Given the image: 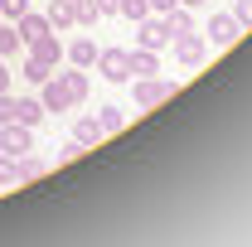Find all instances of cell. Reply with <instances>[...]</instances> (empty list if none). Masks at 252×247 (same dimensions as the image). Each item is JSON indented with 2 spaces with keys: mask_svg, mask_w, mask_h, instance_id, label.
Listing matches in <instances>:
<instances>
[{
  "mask_svg": "<svg viewBox=\"0 0 252 247\" xmlns=\"http://www.w3.org/2000/svg\"><path fill=\"white\" fill-rule=\"evenodd\" d=\"M88 68H68V73H49V83H39V102L44 112H68L88 102Z\"/></svg>",
  "mask_w": 252,
  "mask_h": 247,
  "instance_id": "cell-1",
  "label": "cell"
},
{
  "mask_svg": "<svg viewBox=\"0 0 252 247\" xmlns=\"http://www.w3.org/2000/svg\"><path fill=\"white\" fill-rule=\"evenodd\" d=\"M97 73L107 83H131V49H97Z\"/></svg>",
  "mask_w": 252,
  "mask_h": 247,
  "instance_id": "cell-2",
  "label": "cell"
},
{
  "mask_svg": "<svg viewBox=\"0 0 252 247\" xmlns=\"http://www.w3.org/2000/svg\"><path fill=\"white\" fill-rule=\"evenodd\" d=\"M170 44H175V63H180V68H199V63L209 59V39H204V34H175V39H170Z\"/></svg>",
  "mask_w": 252,
  "mask_h": 247,
  "instance_id": "cell-3",
  "label": "cell"
},
{
  "mask_svg": "<svg viewBox=\"0 0 252 247\" xmlns=\"http://www.w3.org/2000/svg\"><path fill=\"white\" fill-rule=\"evenodd\" d=\"M170 97H175V83H170V78H156V73H151V78H136V107H141V112H151V107L170 102Z\"/></svg>",
  "mask_w": 252,
  "mask_h": 247,
  "instance_id": "cell-4",
  "label": "cell"
},
{
  "mask_svg": "<svg viewBox=\"0 0 252 247\" xmlns=\"http://www.w3.org/2000/svg\"><path fill=\"white\" fill-rule=\"evenodd\" d=\"M238 34H243L238 15H209V30H204V39H209L214 49H233V44H238Z\"/></svg>",
  "mask_w": 252,
  "mask_h": 247,
  "instance_id": "cell-5",
  "label": "cell"
},
{
  "mask_svg": "<svg viewBox=\"0 0 252 247\" xmlns=\"http://www.w3.org/2000/svg\"><path fill=\"white\" fill-rule=\"evenodd\" d=\"M170 44V30H165V15H146V20H136V49H165Z\"/></svg>",
  "mask_w": 252,
  "mask_h": 247,
  "instance_id": "cell-6",
  "label": "cell"
},
{
  "mask_svg": "<svg viewBox=\"0 0 252 247\" xmlns=\"http://www.w3.org/2000/svg\"><path fill=\"white\" fill-rule=\"evenodd\" d=\"M0 151H5V155H30L34 151V126L5 122V126H0Z\"/></svg>",
  "mask_w": 252,
  "mask_h": 247,
  "instance_id": "cell-7",
  "label": "cell"
},
{
  "mask_svg": "<svg viewBox=\"0 0 252 247\" xmlns=\"http://www.w3.org/2000/svg\"><path fill=\"white\" fill-rule=\"evenodd\" d=\"M25 49H30V59H34V63H44V68H59V59H63L59 30H49V34H39V39H30Z\"/></svg>",
  "mask_w": 252,
  "mask_h": 247,
  "instance_id": "cell-8",
  "label": "cell"
},
{
  "mask_svg": "<svg viewBox=\"0 0 252 247\" xmlns=\"http://www.w3.org/2000/svg\"><path fill=\"white\" fill-rule=\"evenodd\" d=\"M54 25H49V15H34V10H25L20 20H15V34H20V44H30V39H39V34H49Z\"/></svg>",
  "mask_w": 252,
  "mask_h": 247,
  "instance_id": "cell-9",
  "label": "cell"
},
{
  "mask_svg": "<svg viewBox=\"0 0 252 247\" xmlns=\"http://www.w3.org/2000/svg\"><path fill=\"white\" fill-rule=\"evenodd\" d=\"M63 59L73 63V68H93L97 63V44L93 39H73V44H63Z\"/></svg>",
  "mask_w": 252,
  "mask_h": 247,
  "instance_id": "cell-10",
  "label": "cell"
},
{
  "mask_svg": "<svg viewBox=\"0 0 252 247\" xmlns=\"http://www.w3.org/2000/svg\"><path fill=\"white\" fill-rule=\"evenodd\" d=\"M44 117H49V112H44L39 97H15V122H20V126H39Z\"/></svg>",
  "mask_w": 252,
  "mask_h": 247,
  "instance_id": "cell-11",
  "label": "cell"
},
{
  "mask_svg": "<svg viewBox=\"0 0 252 247\" xmlns=\"http://www.w3.org/2000/svg\"><path fill=\"white\" fill-rule=\"evenodd\" d=\"M160 73V54L156 49H131V78H151Z\"/></svg>",
  "mask_w": 252,
  "mask_h": 247,
  "instance_id": "cell-12",
  "label": "cell"
},
{
  "mask_svg": "<svg viewBox=\"0 0 252 247\" xmlns=\"http://www.w3.org/2000/svg\"><path fill=\"white\" fill-rule=\"evenodd\" d=\"M165 30H170V39H175V34H189V30H194V15H189L185 5L165 10Z\"/></svg>",
  "mask_w": 252,
  "mask_h": 247,
  "instance_id": "cell-13",
  "label": "cell"
},
{
  "mask_svg": "<svg viewBox=\"0 0 252 247\" xmlns=\"http://www.w3.org/2000/svg\"><path fill=\"white\" fill-rule=\"evenodd\" d=\"M73 141H78V146H97V141H102V126H97V117H78V126H73Z\"/></svg>",
  "mask_w": 252,
  "mask_h": 247,
  "instance_id": "cell-14",
  "label": "cell"
},
{
  "mask_svg": "<svg viewBox=\"0 0 252 247\" xmlns=\"http://www.w3.org/2000/svg\"><path fill=\"white\" fill-rule=\"evenodd\" d=\"M49 25H54V30L78 25V20H73V0H49Z\"/></svg>",
  "mask_w": 252,
  "mask_h": 247,
  "instance_id": "cell-15",
  "label": "cell"
},
{
  "mask_svg": "<svg viewBox=\"0 0 252 247\" xmlns=\"http://www.w3.org/2000/svg\"><path fill=\"white\" fill-rule=\"evenodd\" d=\"M97 126H102V136H117V131L126 126L122 107H97Z\"/></svg>",
  "mask_w": 252,
  "mask_h": 247,
  "instance_id": "cell-16",
  "label": "cell"
},
{
  "mask_svg": "<svg viewBox=\"0 0 252 247\" xmlns=\"http://www.w3.org/2000/svg\"><path fill=\"white\" fill-rule=\"evenodd\" d=\"M15 185H20V155L0 151V189H15Z\"/></svg>",
  "mask_w": 252,
  "mask_h": 247,
  "instance_id": "cell-17",
  "label": "cell"
},
{
  "mask_svg": "<svg viewBox=\"0 0 252 247\" xmlns=\"http://www.w3.org/2000/svg\"><path fill=\"white\" fill-rule=\"evenodd\" d=\"M73 20H78L83 30H97V20H102V15H97V0H73Z\"/></svg>",
  "mask_w": 252,
  "mask_h": 247,
  "instance_id": "cell-18",
  "label": "cell"
},
{
  "mask_svg": "<svg viewBox=\"0 0 252 247\" xmlns=\"http://www.w3.org/2000/svg\"><path fill=\"white\" fill-rule=\"evenodd\" d=\"M10 54H20V34L10 20H0V59H10Z\"/></svg>",
  "mask_w": 252,
  "mask_h": 247,
  "instance_id": "cell-19",
  "label": "cell"
},
{
  "mask_svg": "<svg viewBox=\"0 0 252 247\" xmlns=\"http://www.w3.org/2000/svg\"><path fill=\"white\" fill-rule=\"evenodd\" d=\"M44 170H49V165H44L39 155H20V185H25V180H44Z\"/></svg>",
  "mask_w": 252,
  "mask_h": 247,
  "instance_id": "cell-20",
  "label": "cell"
},
{
  "mask_svg": "<svg viewBox=\"0 0 252 247\" xmlns=\"http://www.w3.org/2000/svg\"><path fill=\"white\" fill-rule=\"evenodd\" d=\"M117 15H126V20H146V15H151V0H122Z\"/></svg>",
  "mask_w": 252,
  "mask_h": 247,
  "instance_id": "cell-21",
  "label": "cell"
},
{
  "mask_svg": "<svg viewBox=\"0 0 252 247\" xmlns=\"http://www.w3.org/2000/svg\"><path fill=\"white\" fill-rule=\"evenodd\" d=\"M49 73H54V68H44V63L25 59V83H34V88H39V83H49Z\"/></svg>",
  "mask_w": 252,
  "mask_h": 247,
  "instance_id": "cell-22",
  "label": "cell"
},
{
  "mask_svg": "<svg viewBox=\"0 0 252 247\" xmlns=\"http://www.w3.org/2000/svg\"><path fill=\"white\" fill-rule=\"evenodd\" d=\"M25 10H30V0H0V20H10V25H15Z\"/></svg>",
  "mask_w": 252,
  "mask_h": 247,
  "instance_id": "cell-23",
  "label": "cell"
},
{
  "mask_svg": "<svg viewBox=\"0 0 252 247\" xmlns=\"http://www.w3.org/2000/svg\"><path fill=\"white\" fill-rule=\"evenodd\" d=\"M5 122H15V97L10 93H0V126Z\"/></svg>",
  "mask_w": 252,
  "mask_h": 247,
  "instance_id": "cell-24",
  "label": "cell"
},
{
  "mask_svg": "<svg viewBox=\"0 0 252 247\" xmlns=\"http://www.w3.org/2000/svg\"><path fill=\"white\" fill-rule=\"evenodd\" d=\"M233 15H238V25L248 30V25H252V0H238V10H233Z\"/></svg>",
  "mask_w": 252,
  "mask_h": 247,
  "instance_id": "cell-25",
  "label": "cell"
},
{
  "mask_svg": "<svg viewBox=\"0 0 252 247\" xmlns=\"http://www.w3.org/2000/svg\"><path fill=\"white\" fill-rule=\"evenodd\" d=\"M83 151H88V146H78V141H68V146H63V151H59V160H63V165H68V160H78V155H83Z\"/></svg>",
  "mask_w": 252,
  "mask_h": 247,
  "instance_id": "cell-26",
  "label": "cell"
},
{
  "mask_svg": "<svg viewBox=\"0 0 252 247\" xmlns=\"http://www.w3.org/2000/svg\"><path fill=\"white\" fill-rule=\"evenodd\" d=\"M117 5H122V0H97V15L107 20V15H117Z\"/></svg>",
  "mask_w": 252,
  "mask_h": 247,
  "instance_id": "cell-27",
  "label": "cell"
},
{
  "mask_svg": "<svg viewBox=\"0 0 252 247\" xmlns=\"http://www.w3.org/2000/svg\"><path fill=\"white\" fill-rule=\"evenodd\" d=\"M180 0H151V15H165V10H175Z\"/></svg>",
  "mask_w": 252,
  "mask_h": 247,
  "instance_id": "cell-28",
  "label": "cell"
},
{
  "mask_svg": "<svg viewBox=\"0 0 252 247\" xmlns=\"http://www.w3.org/2000/svg\"><path fill=\"white\" fill-rule=\"evenodd\" d=\"M0 93H10V68H5V59H0Z\"/></svg>",
  "mask_w": 252,
  "mask_h": 247,
  "instance_id": "cell-29",
  "label": "cell"
},
{
  "mask_svg": "<svg viewBox=\"0 0 252 247\" xmlns=\"http://www.w3.org/2000/svg\"><path fill=\"white\" fill-rule=\"evenodd\" d=\"M180 5H185V10H199V5H209V0H180Z\"/></svg>",
  "mask_w": 252,
  "mask_h": 247,
  "instance_id": "cell-30",
  "label": "cell"
}]
</instances>
